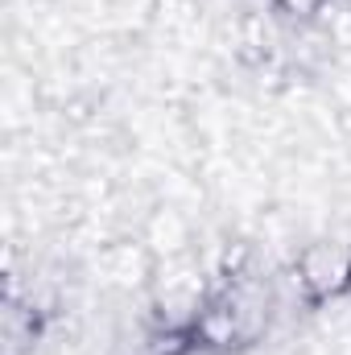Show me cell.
Wrapping results in <instances>:
<instances>
[{"label": "cell", "mask_w": 351, "mask_h": 355, "mask_svg": "<svg viewBox=\"0 0 351 355\" xmlns=\"http://www.w3.org/2000/svg\"><path fill=\"white\" fill-rule=\"evenodd\" d=\"M298 285L310 302H331L351 289V252L343 244H310L298 257Z\"/></svg>", "instance_id": "obj_1"}, {"label": "cell", "mask_w": 351, "mask_h": 355, "mask_svg": "<svg viewBox=\"0 0 351 355\" xmlns=\"http://www.w3.org/2000/svg\"><path fill=\"white\" fill-rule=\"evenodd\" d=\"M281 12H289V17H298V21H306V17H314V12H323V4L327 0H273Z\"/></svg>", "instance_id": "obj_2"}]
</instances>
